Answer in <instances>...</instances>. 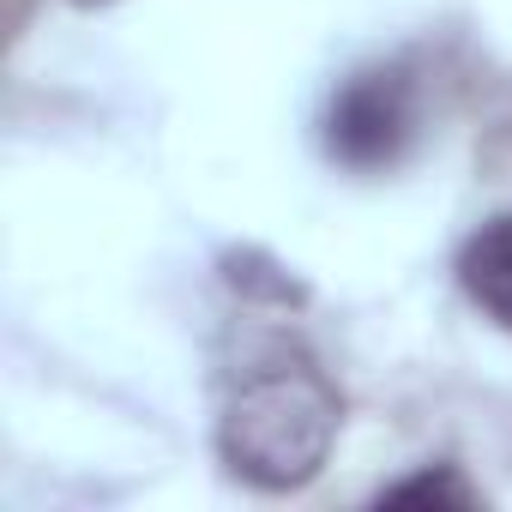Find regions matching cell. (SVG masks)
I'll return each mask as SVG.
<instances>
[{
  "label": "cell",
  "mask_w": 512,
  "mask_h": 512,
  "mask_svg": "<svg viewBox=\"0 0 512 512\" xmlns=\"http://www.w3.org/2000/svg\"><path fill=\"white\" fill-rule=\"evenodd\" d=\"M344 422V392L320 356L296 338H272L247 368H235L217 416L223 464L253 488H302L320 476Z\"/></svg>",
  "instance_id": "1"
},
{
  "label": "cell",
  "mask_w": 512,
  "mask_h": 512,
  "mask_svg": "<svg viewBox=\"0 0 512 512\" xmlns=\"http://www.w3.org/2000/svg\"><path fill=\"white\" fill-rule=\"evenodd\" d=\"M410 133V91L398 73H362L332 103V151L356 169L392 163Z\"/></svg>",
  "instance_id": "2"
},
{
  "label": "cell",
  "mask_w": 512,
  "mask_h": 512,
  "mask_svg": "<svg viewBox=\"0 0 512 512\" xmlns=\"http://www.w3.org/2000/svg\"><path fill=\"white\" fill-rule=\"evenodd\" d=\"M458 284L470 308H482L494 326L512 332V211L488 217L464 247H458Z\"/></svg>",
  "instance_id": "3"
},
{
  "label": "cell",
  "mask_w": 512,
  "mask_h": 512,
  "mask_svg": "<svg viewBox=\"0 0 512 512\" xmlns=\"http://www.w3.org/2000/svg\"><path fill=\"white\" fill-rule=\"evenodd\" d=\"M410 494H434V500H476V494H470L464 482H452V476H440V482H434V476H416V482H398V488H392V494H380V500H410Z\"/></svg>",
  "instance_id": "4"
},
{
  "label": "cell",
  "mask_w": 512,
  "mask_h": 512,
  "mask_svg": "<svg viewBox=\"0 0 512 512\" xmlns=\"http://www.w3.org/2000/svg\"><path fill=\"white\" fill-rule=\"evenodd\" d=\"M73 7H109V0H73Z\"/></svg>",
  "instance_id": "5"
}]
</instances>
